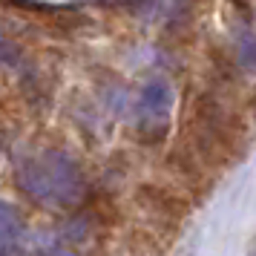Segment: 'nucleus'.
Segmentation results:
<instances>
[{"mask_svg":"<svg viewBox=\"0 0 256 256\" xmlns=\"http://www.w3.org/2000/svg\"><path fill=\"white\" fill-rule=\"evenodd\" d=\"M20 187L38 202L46 204H75L84 196V176L78 170V164L72 162L70 156L55 150H46L26 158L18 170Z\"/></svg>","mask_w":256,"mask_h":256,"instance_id":"1","label":"nucleus"},{"mask_svg":"<svg viewBox=\"0 0 256 256\" xmlns=\"http://www.w3.org/2000/svg\"><path fill=\"white\" fill-rule=\"evenodd\" d=\"M173 106V90L164 78H152L144 90H141V116L150 118V121H158V118H167Z\"/></svg>","mask_w":256,"mask_h":256,"instance_id":"2","label":"nucleus"}]
</instances>
